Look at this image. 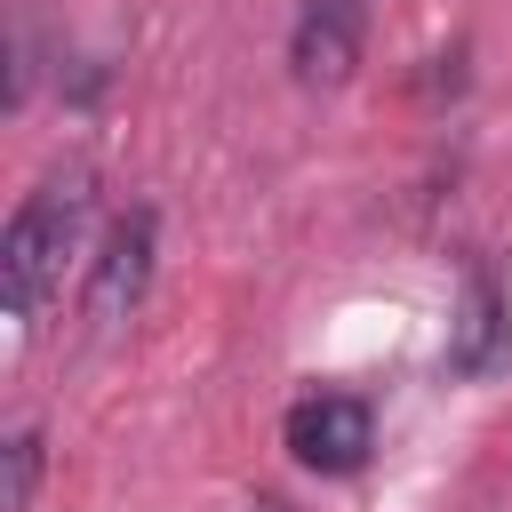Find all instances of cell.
<instances>
[{
    "label": "cell",
    "instance_id": "5b68a950",
    "mask_svg": "<svg viewBox=\"0 0 512 512\" xmlns=\"http://www.w3.org/2000/svg\"><path fill=\"white\" fill-rule=\"evenodd\" d=\"M512 360V312H504V288L496 272H464V304H456V328H448V368L456 376H496Z\"/></svg>",
    "mask_w": 512,
    "mask_h": 512
},
{
    "label": "cell",
    "instance_id": "277c9868",
    "mask_svg": "<svg viewBox=\"0 0 512 512\" xmlns=\"http://www.w3.org/2000/svg\"><path fill=\"white\" fill-rule=\"evenodd\" d=\"M360 40H368V0H304L296 24H288V72L296 88H344L352 64H360Z\"/></svg>",
    "mask_w": 512,
    "mask_h": 512
},
{
    "label": "cell",
    "instance_id": "6da1fadb",
    "mask_svg": "<svg viewBox=\"0 0 512 512\" xmlns=\"http://www.w3.org/2000/svg\"><path fill=\"white\" fill-rule=\"evenodd\" d=\"M88 208H96L88 168H56V176H40V184L16 200V216H8V232H0V312H8L16 328H32L40 304L64 288V264L80 256Z\"/></svg>",
    "mask_w": 512,
    "mask_h": 512
},
{
    "label": "cell",
    "instance_id": "7a4b0ae2",
    "mask_svg": "<svg viewBox=\"0 0 512 512\" xmlns=\"http://www.w3.org/2000/svg\"><path fill=\"white\" fill-rule=\"evenodd\" d=\"M152 264H160V216L136 200L128 216L104 224V240H96V256H88V296H80L88 328H120V320L144 304Z\"/></svg>",
    "mask_w": 512,
    "mask_h": 512
},
{
    "label": "cell",
    "instance_id": "8992f818",
    "mask_svg": "<svg viewBox=\"0 0 512 512\" xmlns=\"http://www.w3.org/2000/svg\"><path fill=\"white\" fill-rule=\"evenodd\" d=\"M40 464H48V440H40V424H16V432L0 440V512H32Z\"/></svg>",
    "mask_w": 512,
    "mask_h": 512
},
{
    "label": "cell",
    "instance_id": "3957f363",
    "mask_svg": "<svg viewBox=\"0 0 512 512\" xmlns=\"http://www.w3.org/2000/svg\"><path fill=\"white\" fill-rule=\"evenodd\" d=\"M280 440H288V456H296L304 472L344 480V472H360L368 448H376V408L352 400V392H304V400L288 408Z\"/></svg>",
    "mask_w": 512,
    "mask_h": 512
},
{
    "label": "cell",
    "instance_id": "52a82bcc",
    "mask_svg": "<svg viewBox=\"0 0 512 512\" xmlns=\"http://www.w3.org/2000/svg\"><path fill=\"white\" fill-rule=\"evenodd\" d=\"M256 512H288V504H272V496H264V504H256Z\"/></svg>",
    "mask_w": 512,
    "mask_h": 512
}]
</instances>
